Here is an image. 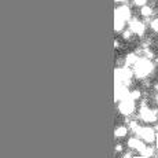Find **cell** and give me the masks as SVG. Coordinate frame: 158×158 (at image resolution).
Returning a JSON list of instances; mask_svg holds the SVG:
<instances>
[{"mask_svg": "<svg viewBox=\"0 0 158 158\" xmlns=\"http://www.w3.org/2000/svg\"><path fill=\"white\" fill-rule=\"evenodd\" d=\"M127 132H128V131H127L125 127H118V128L115 129V136H117V138H124V136L127 135Z\"/></svg>", "mask_w": 158, "mask_h": 158, "instance_id": "6", "label": "cell"}, {"mask_svg": "<svg viewBox=\"0 0 158 158\" xmlns=\"http://www.w3.org/2000/svg\"><path fill=\"white\" fill-rule=\"evenodd\" d=\"M123 37L125 39V40H129L131 37H132V32H131V30H124V33H123Z\"/></svg>", "mask_w": 158, "mask_h": 158, "instance_id": "10", "label": "cell"}, {"mask_svg": "<svg viewBox=\"0 0 158 158\" xmlns=\"http://www.w3.org/2000/svg\"><path fill=\"white\" fill-rule=\"evenodd\" d=\"M132 3H133V6H138V7H143V6H147V3H148V0H132Z\"/></svg>", "mask_w": 158, "mask_h": 158, "instance_id": "8", "label": "cell"}, {"mask_svg": "<svg viewBox=\"0 0 158 158\" xmlns=\"http://www.w3.org/2000/svg\"><path fill=\"white\" fill-rule=\"evenodd\" d=\"M125 2H127V0H115V3H117V4H121V3H124V4H125Z\"/></svg>", "mask_w": 158, "mask_h": 158, "instance_id": "13", "label": "cell"}, {"mask_svg": "<svg viewBox=\"0 0 158 158\" xmlns=\"http://www.w3.org/2000/svg\"><path fill=\"white\" fill-rule=\"evenodd\" d=\"M127 59H128V60H127L128 63H133V62H136V59H138V58L133 55V54H131V55L127 56Z\"/></svg>", "mask_w": 158, "mask_h": 158, "instance_id": "11", "label": "cell"}, {"mask_svg": "<svg viewBox=\"0 0 158 158\" xmlns=\"http://www.w3.org/2000/svg\"><path fill=\"white\" fill-rule=\"evenodd\" d=\"M150 29L153 30L154 33H158V17H154L153 19L150 21Z\"/></svg>", "mask_w": 158, "mask_h": 158, "instance_id": "5", "label": "cell"}, {"mask_svg": "<svg viewBox=\"0 0 158 158\" xmlns=\"http://www.w3.org/2000/svg\"><path fill=\"white\" fill-rule=\"evenodd\" d=\"M138 133H139V136H140L143 140L148 142V143H153V142H156L158 139L156 129L151 128V127H144V128H140L138 131Z\"/></svg>", "mask_w": 158, "mask_h": 158, "instance_id": "2", "label": "cell"}, {"mask_svg": "<svg viewBox=\"0 0 158 158\" xmlns=\"http://www.w3.org/2000/svg\"><path fill=\"white\" fill-rule=\"evenodd\" d=\"M153 89H154V92H158V81L153 83Z\"/></svg>", "mask_w": 158, "mask_h": 158, "instance_id": "12", "label": "cell"}, {"mask_svg": "<svg viewBox=\"0 0 158 158\" xmlns=\"http://www.w3.org/2000/svg\"><path fill=\"white\" fill-rule=\"evenodd\" d=\"M124 25H125V21H123V19H115V30H117V32L123 30Z\"/></svg>", "mask_w": 158, "mask_h": 158, "instance_id": "7", "label": "cell"}, {"mask_svg": "<svg viewBox=\"0 0 158 158\" xmlns=\"http://www.w3.org/2000/svg\"><path fill=\"white\" fill-rule=\"evenodd\" d=\"M157 41H158V36H157Z\"/></svg>", "mask_w": 158, "mask_h": 158, "instance_id": "14", "label": "cell"}, {"mask_svg": "<svg viewBox=\"0 0 158 158\" xmlns=\"http://www.w3.org/2000/svg\"><path fill=\"white\" fill-rule=\"evenodd\" d=\"M154 7L151 4H147V6H143V7L140 8V14L143 15V18H146V19H150L151 17L154 15Z\"/></svg>", "mask_w": 158, "mask_h": 158, "instance_id": "3", "label": "cell"}, {"mask_svg": "<svg viewBox=\"0 0 158 158\" xmlns=\"http://www.w3.org/2000/svg\"><path fill=\"white\" fill-rule=\"evenodd\" d=\"M131 96H132V99H139L142 96V92H140V89H135V91H132V94H131Z\"/></svg>", "mask_w": 158, "mask_h": 158, "instance_id": "9", "label": "cell"}, {"mask_svg": "<svg viewBox=\"0 0 158 158\" xmlns=\"http://www.w3.org/2000/svg\"><path fill=\"white\" fill-rule=\"evenodd\" d=\"M131 29H132V32H136L138 35H143L144 30H146V26L143 25L142 22H133V26H131Z\"/></svg>", "mask_w": 158, "mask_h": 158, "instance_id": "4", "label": "cell"}, {"mask_svg": "<svg viewBox=\"0 0 158 158\" xmlns=\"http://www.w3.org/2000/svg\"><path fill=\"white\" fill-rule=\"evenodd\" d=\"M154 66L153 63L150 62L148 59H146L143 58L142 60H139V62H136V66H135V73L139 76V77H144V76L150 74L151 72H153Z\"/></svg>", "mask_w": 158, "mask_h": 158, "instance_id": "1", "label": "cell"}]
</instances>
